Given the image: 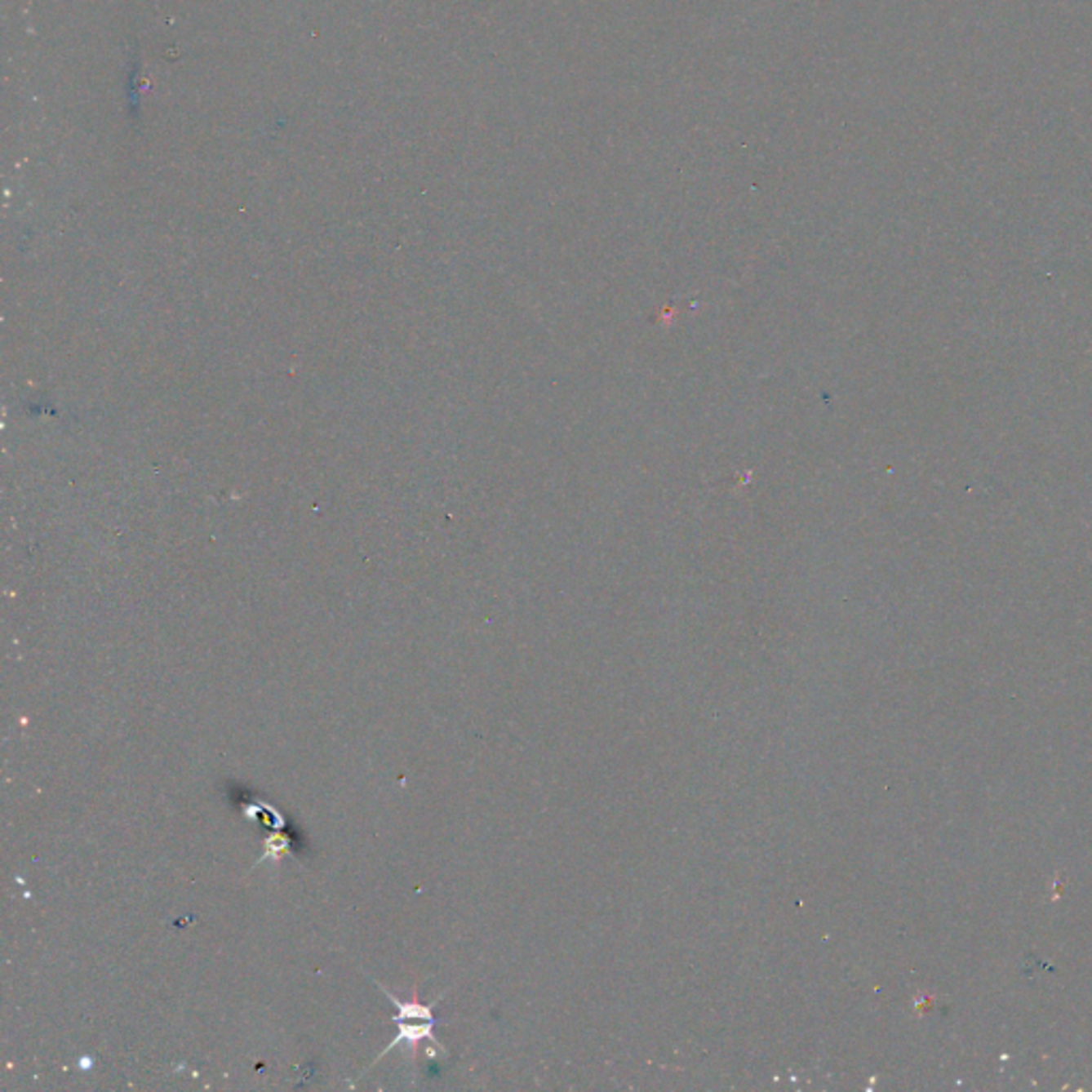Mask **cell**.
<instances>
[{"instance_id": "obj_1", "label": "cell", "mask_w": 1092, "mask_h": 1092, "mask_svg": "<svg viewBox=\"0 0 1092 1092\" xmlns=\"http://www.w3.org/2000/svg\"><path fill=\"white\" fill-rule=\"evenodd\" d=\"M433 1024H436V1022H429V1020H423L420 1024H399V1031H397V1035H395V1039L388 1043L387 1048L382 1050L380 1056L374 1060V1065H371V1067H375V1063H380V1060L384 1059V1056H387V1054L391 1052L393 1048H397V1045H402V1043L410 1045V1050H412V1056H416L419 1043L423 1041V1039H429V1041L437 1043L436 1037H433ZM371 1067H370V1069H371Z\"/></svg>"}, {"instance_id": "obj_2", "label": "cell", "mask_w": 1092, "mask_h": 1092, "mask_svg": "<svg viewBox=\"0 0 1092 1092\" xmlns=\"http://www.w3.org/2000/svg\"><path fill=\"white\" fill-rule=\"evenodd\" d=\"M378 986L382 988V992L387 994L388 1001H391V1003L397 1007V1014L393 1015V1022H403V1020H431V1022H436V1020H433V1011H431V1007H433V1005L419 1003L416 990H414V999L410 1001V1003H402L397 997H393V992L388 990V988H384L382 983H378Z\"/></svg>"}]
</instances>
